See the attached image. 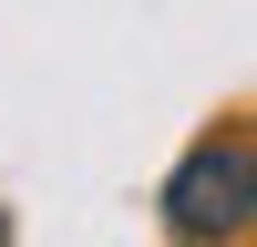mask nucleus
Wrapping results in <instances>:
<instances>
[{"label": "nucleus", "mask_w": 257, "mask_h": 247, "mask_svg": "<svg viewBox=\"0 0 257 247\" xmlns=\"http://www.w3.org/2000/svg\"><path fill=\"white\" fill-rule=\"evenodd\" d=\"M0 237H11V216H0Z\"/></svg>", "instance_id": "obj_2"}, {"label": "nucleus", "mask_w": 257, "mask_h": 247, "mask_svg": "<svg viewBox=\"0 0 257 247\" xmlns=\"http://www.w3.org/2000/svg\"><path fill=\"white\" fill-rule=\"evenodd\" d=\"M247 134H257V124H247Z\"/></svg>", "instance_id": "obj_3"}, {"label": "nucleus", "mask_w": 257, "mask_h": 247, "mask_svg": "<svg viewBox=\"0 0 257 247\" xmlns=\"http://www.w3.org/2000/svg\"><path fill=\"white\" fill-rule=\"evenodd\" d=\"M155 206L175 237H247L257 226V134H196Z\"/></svg>", "instance_id": "obj_1"}]
</instances>
